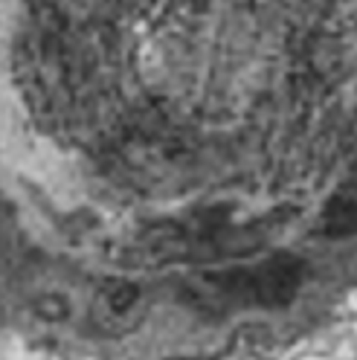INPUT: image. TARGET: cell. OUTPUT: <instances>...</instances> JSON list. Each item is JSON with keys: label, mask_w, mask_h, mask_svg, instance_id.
Segmentation results:
<instances>
[{"label": "cell", "mask_w": 357, "mask_h": 360, "mask_svg": "<svg viewBox=\"0 0 357 360\" xmlns=\"http://www.w3.org/2000/svg\"><path fill=\"white\" fill-rule=\"evenodd\" d=\"M325 233L328 236H357V198L334 200L325 212Z\"/></svg>", "instance_id": "cell-1"}]
</instances>
